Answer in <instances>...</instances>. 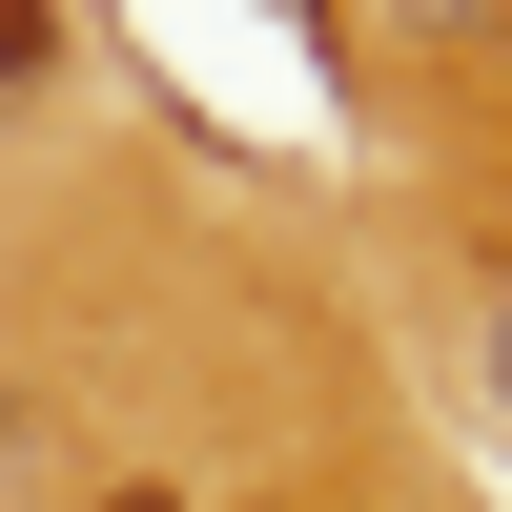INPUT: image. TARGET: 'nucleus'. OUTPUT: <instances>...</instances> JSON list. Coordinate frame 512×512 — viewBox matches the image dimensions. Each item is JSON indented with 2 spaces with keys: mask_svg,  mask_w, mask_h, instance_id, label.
Returning <instances> with one entry per match:
<instances>
[{
  "mask_svg": "<svg viewBox=\"0 0 512 512\" xmlns=\"http://www.w3.org/2000/svg\"><path fill=\"white\" fill-rule=\"evenodd\" d=\"M492 390H512V308H492Z\"/></svg>",
  "mask_w": 512,
  "mask_h": 512,
  "instance_id": "obj_4",
  "label": "nucleus"
},
{
  "mask_svg": "<svg viewBox=\"0 0 512 512\" xmlns=\"http://www.w3.org/2000/svg\"><path fill=\"white\" fill-rule=\"evenodd\" d=\"M21 82H41V0H0V103H21Z\"/></svg>",
  "mask_w": 512,
  "mask_h": 512,
  "instance_id": "obj_2",
  "label": "nucleus"
},
{
  "mask_svg": "<svg viewBox=\"0 0 512 512\" xmlns=\"http://www.w3.org/2000/svg\"><path fill=\"white\" fill-rule=\"evenodd\" d=\"M82 512H185V492H164V472H103V492H82Z\"/></svg>",
  "mask_w": 512,
  "mask_h": 512,
  "instance_id": "obj_3",
  "label": "nucleus"
},
{
  "mask_svg": "<svg viewBox=\"0 0 512 512\" xmlns=\"http://www.w3.org/2000/svg\"><path fill=\"white\" fill-rule=\"evenodd\" d=\"M21 451H41V410H21V369H0V512H21Z\"/></svg>",
  "mask_w": 512,
  "mask_h": 512,
  "instance_id": "obj_1",
  "label": "nucleus"
}]
</instances>
